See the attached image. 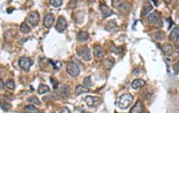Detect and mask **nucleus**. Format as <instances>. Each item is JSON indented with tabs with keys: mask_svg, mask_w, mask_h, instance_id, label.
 <instances>
[{
	"mask_svg": "<svg viewBox=\"0 0 179 180\" xmlns=\"http://www.w3.org/2000/svg\"><path fill=\"white\" fill-rule=\"evenodd\" d=\"M28 101L30 103H33V104L35 105H40V100H38V98L37 97L35 96H31L28 99Z\"/></svg>",
	"mask_w": 179,
	"mask_h": 180,
	"instance_id": "28",
	"label": "nucleus"
},
{
	"mask_svg": "<svg viewBox=\"0 0 179 180\" xmlns=\"http://www.w3.org/2000/svg\"><path fill=\"white\" fill-rule=\"evenodd\" d=\"M177 18L179 19V11L177 12Z\"/></svg>",
	"mask_w": 179,
	"mask_h": 180,
	"instance_id": "35",
	"label": "nucleus"
},
{
	"mask_svg": "<svg viewBox=\"0 0 179 180\" xmlns=\"http://www.w3.org/2000/svg\"><path fill=\"white\" fill-rule=\"evenodd\" d=\"M33 64V61L31 59L28 57H21L18 61V65L23 70L27 71L29 70L30 66Z\"/></svg>",
	"mask_w": 179,
	"mask_h": 180,
	"instance_id": "2",
	"label": "nucleus"
},
{
	"mask_svg": "<svg viewBox=\"0 0 179 180\" xmlns=\"http://www.w3.org/2000/svg\"><path fill=\"white\" fill-rule=\"evenodd\" d=\"M159 18V13L158 12V11H154L152 14H150L149 16H148L147 21L150 24H153L157 21Z\"/></svg>",
	"mask_w": 179,
	"mask_h": 180,
	"instance_id": "11",
	"label": "nucleus"
},
{
	"mask_svg": "<svg viewBox=\"0 0 179 180\" xmlns=\"http://www.w3.org/2000/svg\"><path fill=\"white\" fill-rule=\"evenodd\" d=\"M75 92L77 95H81L83 94V93H88V92H90V90L87 87H85V86H78L75 90Z\"/></svg>",
	"mask_w": 179,
	"mask_h": 180,
	"instance_id": "18",
	"label": "nucleus"
},
{
	"mask_svg": "<svg viewBox=\"0 0 179 180\" xmlns=\"http://www.w3.org/2000/svg\"><path fill=\"white\" fill-rule=\"evenodd\" d=\"M145 81H143L142 79H136L135 81H133L131 86L133 89H138L139 88H141L142 86H145Z\"/></svg>",
	"mask_w": 179,
	"mask_h": 180,
	"instance_id": "16",
	"label": "nucleus"
},
{
	"mask_svg": "<svg viewBox=\"0 0 179 180\" xmlns=\"http://www.w3.org/2000/svg\"><path fill=\"white\" fill-rule=\"evenodd\" d=\"M152 9V5L150 2H146L145 4L143 9L142 11V16H145Z\"/></svg>",
	"mask_w": 179,
	"mask_h": 180,
	"instance_id": "19",
	"label": "nucleus"
},
{
	"mask_svg": "<svg viewBox=\"0 0 179 180\" xmlns=\"http://www.w3.org/2000/svg\"><path fill=\"white\" fill-rule=\"evenodd\" d=\"M28 21L33 26H36L40 21V14L37 12H31L28 16Z\"/></svg>",
	"mask_w": 179,
	"mask_h": 180,
	"instance_id": "6",
	"label": "nucleus"
},
{
	"mask_svg": "<svg viewBox=\"0 0 179 180\" xmlns=\"http://www.w3.org/2000/svg\"><path fill=\"white\" fill-rule=\"evenodd\" d=\"M61 112H70V110H68V109H67L66 108H64L62 109V110L60 111Z\"/></svg>",
	"mask_w": 179,
	"mask_h": 180,
	"instance_id": "33",
	"label": "nucleus"
},
{
	"mask_svg": "<svg viewBox=\"0 0 179 180\" xmlns=\"http://www.w3.org/2000/svg\"><path fill=\"white\" fill-rule=\"evenodd\" d=\"M83 83H84V84L86 86H92V81H91L90 80V77H86L84 78V81H83Z\"/></svg>",
	"mask_w": 179,
	"mask_h": 180,
	"instance_id": "30",
	"label": "nucleus"
},
{
	"mask_svg": "<svg viewBox=\"0 0 179 180\" xmlns=\"http://www.w3.org/2000/svg\"><path fill=\"white\" fill-rule=\"evenodd\" d=\"M119 9L121 11H122V12H123V11H128L129 10V8H130V4H129L127 2H124V3H122L121 4L119 7Z\"/></svg>",
	"mask_w": 179,
	"mask_h": 180,
	"instance_id": "23",
	"label": "nucleus"
},
{
	"mask_svg": "<svg viewBox=\"0 0 179 180\" xmlns=\"http://www.w3.org/2000/svg\"><path fill=\"white\" fill-rule=\"evenodd\" d=\"M24 110L26 112H39V110H37L35 107H34L33 105H28V106L25 107Z\"/></svg>",
	"mask_w": 179,
	"mask_h": 180,
	"instance_id": "25",
	"label": "nucleus"
},
{
	"mask_svg": "<svg viewBox=\"0 0 179 180\" xmlns=\"http://www.w3.org/2000/svg\"><path fill=\"white\" fill-rule=\"evenodd\" d=\"M94 55L96 58H101L104 55V49L100 46H96V47H94Z\"/></svg>",
	"mask_w": 179,
	"mask_h": 180,
	"instance_id": "13",
	"label": "nucleus"
},
{
	"mask_svg": "<svg viewBox=\"0 0 179 180\" xmlns=\"http://www.w3.org/2000/svg\"><path fill=\"white\" fill-rule=\"evenodd\" d=\"M67 28V21L64 16H60L57 21V24L56 25V30L58 32H62Z\"/></svg>",
	"mask_w": 179,
	"mask_h": 180,
	"instance_id": "4",
	"label": "nucleus"
},
{
	"mask_svg": "<svg viewBox=\"0 0 179 180\" xmlns=\"http://www.w3.org/2000/svg\"><path fill=\"white\" fill-rule=\"evenodd\" d=\"M6 85H7V86L9 89H14L15 88V83L13 80H9V81H7Z\"/></svg>",
	"mask_w": 179,
	"mask_h": 180,
	"instance_id": "29",
	"label": "nucleus"
},
{
	"mask_svg": "<svg viewBox=\"0 0 179 180\" xmlns=\"http://www.w3.org/2000/svg\"><path fill=\"white\" fill-rule=\"evenodd\" d=\"M66 70L69 75L71 76H77L80 74V69L77 64L73 62L68 63Z\"/></svg>",
	"mask_w": 179,
	"mask_h": 180,
	"instance_id": "3",
	"label": "nucleus"
},
{
	"mask_svg": "<svg viewBox=\"0 0 179 180\" xmlns=\"http://www.w3.org/2000/svg\"><path fill=\"white\" fill-rule=\"evenodd\" d=\"M4 87H5L4 83V82H3L2 80H1V78H0V89H4Z\"/></svg>",
	"mask_w": 179,
	"mask_h": 180,
	"instance_id": "31",
	"label": "nucleus"
},
{
	"mask_svg": "<svg viewBox=\"0 0 179 180\" xmlns=\"http://www.w3.org/2000/svg\"><path fill=\"white\" fill-rule=\"evenodd\" d=\"M178 56H179V51H178Z\"/></svg>",
	"mask_w": 179,
	"mask_h": 180,
	"instance_id": "36",
	"label": "nucleus"
},
{
	"mask_svg": "<svg viewBox=\"0 0 179 180\" xmlns=\"http://www.w3.org/2000/svg\"><path fill=\"white\" fill-rule=\"evenodd\" d=\"M177 69H178V73L179 72V64H176L174 66V71L176 72V73H177Z\"/></svg>",
	"mask_w": 179,
	"mask_h": 180,
	"instance_id": "32",
	"label": "nucleus"
},
{
	"mask_svg": "<svg viewBox=\"0 0 179 180\" xmlns=\"http://www.w3.org/2000/svg\"><path fill=\"white\" fill-rule=\"evenodd\" d=\"M78 54L85 61H90L91 59L90 50L87 47H83L81 49H79Z\"/></svg>",
	"mask_w": 179,
	"mask_h": 180,
	"instance_id": "7",
	"label": "nucleus"
},
{
	"mask_svg": "<svg viewBox=\"0 0 179 180\" xmlns=\"http://www.w3.org/2000/svg\"><path fill=\"white\" fill-rule=\"evenodd\" d=\"M49 87L48 86L46 85H43V84H40V85L39 86V87H38V93L39 94H43V93H47V92L49 91Z\"/></svg>",
	"mask_w": 179,
	"mask_h": 180,
	"instance_id": "21",
	"label": "nucleus"
},
{
	"mask_svg": "<svg viewBox=\"0 0 179 180\" xmlns=\"http://www.w3.org/2000/svg\"><path fill=\"white\" fill-rule=\"evenodd\" d=\"M100 11L101 14H102L104 18H106V17L110 16L111 15L113 14V11H112V9L109 8L105 4H102L100 6Z\"/></svg>",
	"mask_w": 179,
	"mask_h": 180,
	"instance_id": "8",
	"label": "nucleus"
},
{
	"mask_svg": "<svg viewBox=\"0 0 179 180\" xmlns=\"http://www.w3.org/2000/svg\"><path fill=\"white\" fill-rule=\"evenodd\" d=\"M64 0H50L51 5L54 7H59L62 4Z\"/></svg>",
	"mask_w": 179,
	"mask_h": 180,
	"instance_id": "27",
	"label": "nucleus"
},
{
	"mask_svg": "<svg viewBox=\"0 0 179 180\" xmlns=\"http://www.w3.org/2000/svg\"><path fill=\"white\" fill-rule=\"evenodd\" d=\"M166 3H169L171 1V0H164Z\"/></svg>",
	"mask_w": 179,
	"mask_h": 180,
	"instance_id": "34",
	"label": "nucleus"
},
{
	"mask_svg": "<svg viewBox=\"0 0 179 180\" xmlns=\"http://www.w3.org/2000/svg\"><path fill=\"white\" fill-rule=\"evenodd\" d=\"M171 41L174 42H179V28H175L170 34Z\"/></svg>",
	"mask_w": 179,
	"mask_h": 180,
	"instance_id": "12",
	"label": "nucleus"
},
{
	"mask_svg": "<svg viewBox=\"0 0 179 180\" xmlns=\"http://www.w3.org/2000/svg\"><path fill=\"white\" fill-rule=\"evenodd\" d=\"M88 38H89V35H88V33L86 32L81 31L78 33V35H77L78 41H79V42L86 41Z\"/></svg>",
	"mask_w": 179,
	"mask_h": 180,
	"instance_id": "17",
	"label": "nucleus"
},
{
	"mask_svg": "<svg viewBox=\"0 0 179 180\" xmlns=\"http://www.w3.org/2000/svg\"><path fill=\"white\" fill-rule=\"evenodd\" d=\"M162 52L167 56H171L173 53V47L170 44H165L162 47Z\"/></svg>",
	"mask_w": 179,
	"mask_h": 180,
	"instance_id": "14",
	"label": "nucleus"
},
{
	"mask_svg": "<svg viewBox=\"0 0 179 180\" xmlns=\"http://www.w3.org/2000/svg\"><path fill=\"white\" fill-rule=\"evenodd\" d=\"M30 28L26 23H23L21 26V31L23 33H28L30 32Z\"/></svg>",
	"mask_w": 179,
	"mask_h": 180,
	"instance_id": "26",
	"label": "nucleus"
},
{
	"mask_svg": "<svg viewBox=\"0 0 179 180\" xmlns=\"http://www.w3.org/2000/svg\"><path fill=\"white\" fill-rule=\"evenodd\" d=\"M144 110V106L142 105V103L141 101L138 100V102L136 103V104L135 105V106L131 109L130 112L133 113V112H136V113H139V112H143Z\"/></svg>",
	"mask_w": 179,
	"mask_h": 180,
	"instance_id": "10",
	"label": "nucleus"
},
{
	"mask_svg": "<svg viewBox=\"0 0 179 180\" xmlns=\"http://www.w3.org/2000/svg\"><path fill=\"white\" fill-rule=\"evenodd\" d=\"M133 97L129 93H125L121 95L119 101V107L121 109H127L133 102Z\"/></svg>",
	"mask_w": 179,
	"mask_h": 180,
	"instance_id": "1",
	"label": "nucleus"
},
{
	"mask_svg": "<svg viewBox=\"0 0 179 180\" xmlns=\"http://www.w3.org/2000/svg\"><path fill=\"white\" fill-rule=\"evenodd\" d=\"M106 29L111 32H114L116 31V30H117L118 27L115 21H109L107 23V24H106Z\"/></svg>",
	"mask_w": 179,
	"mask_h": 180,
	"instance_id": "15",
	"label": "nucleus"
},
{
	"mask_svg": "<svg viewBox=\"0 0 179 180\" xmlns=\"http://www.w3.org/2000/svg\"><path fill=\"white\" fill-rule=\"evenodd\" d=\"M54 16L52 14H49L45 16V19H44V26L47 28L52 27L53 23H54Z\"/></svg>",
	"mask_w": 179,
	"mask_h": 180,
	"instance_id": "9",
	"label": "nucleus"
},
{
	"mask_svg": "<svg viewBox=\"0 0 179 180\" xmlns=\"http://www.w3.org/2000/svg\"><path fill=\"white\" fill-rule=\"evenodd\" d=\"M114 59H112V58H108L106 59L105 61L104 62V66H105V68L107 69H110L112 66H114Z\"/></svg>",
	"mask_w": 179,
	"mask_h": 180,
	"instance_id": "22",
	"label": "nucleus"
},
{
	"mask_svg": "<svg viewBox=\"0 0 179 180\" xmlns=\"http://www.w3.org/2000/svg\"><path fill=\"white\" fill-rule=\"evenodd\" d=\"M69 87L67 86H64L61 88L60 89V93L61 95L63 96L64 97H66L68 96V94H69Z\"/></svg>",
	"mask_w": 179,
	"mask_h": 180,
	"instance_id": "20",
	"label": "nucleus"
},
{
	"mask_svg": "<svg viewBox=\"0 0 179 180\" xmlns=\"http://www.w3.org/2000/svg\"><path fill=\"white\" fill-rule=\"evenodd\" d=\"M0 107H1V109L4 111H9V110L11 109V105L10 103H7V102H1L0 103Z\"/></svg>",
	"mask_w": 179,
	"mask_h": 180,
	"instance_id": "24",
	"label": "nucleus"
},
{
	"mask_svg": "<svg viewBox=\"0 0 179 180\" xmlns=\"http://www.w3.org/2000/svg\"><path fill=\"white\" fill-rule=\"evenodd\" d=\"M85 102L88 107L90 108H95V107L98 106L100 104L101 100L100 98L92 96H87L85 98Z\"/></svg>",
	"mask_w": 179,
	"mask_h": 180,
	"instance_id": "5",
	"label": "nucleus"
}]
</instances>
